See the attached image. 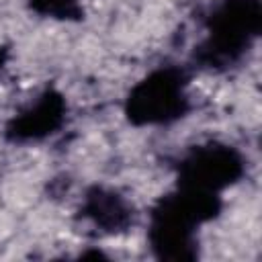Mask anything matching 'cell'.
Here are the masks:
<instances>
[{
	"label": "cell",
	"mask_w": 262,
	"mask_h": 262,
	"mask_svg": "<svg viewBox=\"0 0 262 262\" xmlns=\"http://www.w3.org/2000/svg\"><path fill=\"white\" fill-rule=\"evenodd\" d=\"M221 201L215 192L178 186L176 192L162 196L151 209L147 231L149 246L160 260H196V227L219 215Z\"/></svg>",
	"instance_id": "cell-1"
},
{
	"label": "cell",
	"mask_w": 262,
	"mask_h": 262,
	"mask_svg": "<svg viewBox=\"0 0 262 262\" xmlns=\"http://www.w3.org/2000/svg\"><path fill=\"white\" fill-rule=\"evenodd\" d=\"M260 29V0H221L207 18V37L194 57L207 68H225L246 53Z\"/></svg>",
	"instance_id": "cell-2"
},
{
	"label": "cell",
	"mask_w": 262,
	"mask_h": 262,
	"mask_svg": "<svg viewBox=\"0 0 262 262\" xmlns=\"http://www.w3.org/2000/svg\"><path fill=\"white\" fill-rule=\"evenodd\" d=\"M186 111V74L174 66L147 74L125 100V115L133 125H168L182 119Z\"/></svg>",
	"instance_id": "cell-3"
},
{
	"label": "cell",
	"mask_w": 262,
	"mask_h": 262,
	"mask_svg": "<svg viewBox=\"0 0 262 262\" xmlns=\"http://www.w3.org/2000/svg\"><path fill=\"white\" fill-rule=\"evenodd\" d=\"M242 154L227 143H205L192 147L178 166V186L215 192L235 184L244 176Z\"/></svg>",
	"instance_id": "cell-4"
},
{
	"label": "cell",
	"mask_w": 262,
	"mask_h": 262,
	"mask_svg": "<svg viewBox=\"0 0 262 262\" xmlns=\"http://www.w3.org/2000/svg\"><path fill=\"white\" fill-rule=\"evenodd\" d=\"M68 104L61 92L47 88L31 106L6 123L4 135L10 141H39L53 135L66 121Z\"/></svg>",
	"instance_id": "cell-5"
},
{
	"label": "cell",
	"mask_w": 262,
	"mask_h": 262,
	"mask_svg": "<svg viewBox=\"0 0 262 262\" xmlns=\"http://www.w3.org/2000/svg\"><path fill=\"white\" fill-rule=\"evenodd\" d=\"M80 213L84 219L92 221L100 231L108 235L129 231L135 221V213L129 201L121 196L117 190L104 186L88 188Z\"/></svg>",
	"instance_id": "cell-6"
},
{
	"label": "cell",
	"mask_w": 262,
	"mask_h": 262,
	"mask_svg": "<svg viewBox=\"0 0 262 262\" xmlns=\"http://www.w3.org/2000/svg\"><path fill=\"white\" fill-rule=\"evenodd\" d=\"M33 12L57 18V20H80L84 18V8L80 0H29Z\"/></svg>",
	"instance_id": "cell-7"
},
{
	"label": "cell",
	"mask_w": 262,
	"mask_h": 262,
	"mask_svg": "<svg viewBox=\"0 0 262 262\" xmlns=\"http://www.w3.org/2000/svg\"><path fill=\"white\" fill-rule=\"evenodd\" d=\"M6 59H8V49H6V47H0V70L4 68Z\"/></svg>",
	"instance_id": "cell-8"
}]
</instances>
